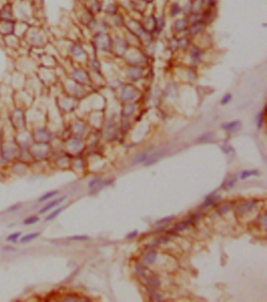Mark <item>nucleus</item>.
Segmentation results:
<instances>
[{"label": "nucleus", "instance_id": "obj_10", "mask_svg": "<svg viewBox=\"0 0 267 302\" xmlns=\"http://www.w3.org/2000/svg\"><path fill=\"white\" fill-rule=\"evenodd\" d=\"M236 177H231L230 179L228 180V181H226L223 184V187L224 188V189H230V188H231V187L234 186V184H235V182H236Z\"/></svg>", "mask_w": 267, "mask_h": 302}, {"label": "nucleus", "instance_id": "obj_23", "mask_svg": "<svg viewBox=\"0 0 267 302\" xmlns=\"http://www.w3.org/2000/svg\"><path fill=\"white\" fill-rule=\"evenodd\" d=\"M170 219H171V217L162 219V220H161V221H159L158 222V224H162V223H164V222H168V221H170Z\"/></svg>", "mask_w": 267, "mask_h": 302}, {"label": "nucleus", "instance_id": "obj_7", "mask_svg": "<svg viewBox=\"0 0 267 302\" xmlns=\"http://www.w3.org/2000/svg\"><path fill=\"white\" fill-rule=\"evenodd\" d=\"M216 199H217V197L215 196V195H214V194L209 195L208 197H206L205 201H204L202 208H206L207 207H210L211 205H213L216 201Z\"/></svg>", "mask_w": 267, "mask_h": 302}, {"label": "nucleus", "instance_id": "obj_2", "mask_svg": "<svg viewBox=\"0 0 267 302\" xmlns=\"http://www.w3.org/2000/svg\"><path fill=\"white\" fill-rule=\"evenodd\" d=\"M65 199H66V196H64V197H61V198H60V199H56V200H53V201L50 202L46 206H45L42 209L40 210L39 213H44L47 212V211L51 210L53 207L59 206Z\"/></svg>", "mask_w": 267, "mask_h": 302}, {"label": "nucleus", "instance_id": "obj_17", "mask_svg": "<svg viewBox=\"0 0 267 302\" xmlns=\"http://www.w3.org/2000/svg\"><path fill=\"white\" fill-rule=\"evenodd\" d=\"M137 274L139 275H140V276H143V275H144L145 274V269L144 268H143V265H138L137 267Z\"/></svg>", "mask_w": 267, "mask_h": 302}, {"label": "nucleus", "instance_id": "obj_21", "mask_svg": "<svg viewBox=\"0 0 267 302\" xmlns=\"http://www.w3.org/2000/svg\"><path fill=\"white\" fill-rule=\"evenodd\" d=\"M137 235V231H134V232H131L130 234H128V236H127V239H133L134 237H136Z\"/></svg>", "mask_w": 267, "mask_h": 302}, {"label": "nucleus", "instance_id": "obj_14", "mask_svg": "<svg viewBox=\"0 0 267 302\" xmlns=\"http://www.w3.org/2000/svg\"><path fill=\"white\" fill-rule=\"evenodd\" d=\"M67 239H68L69 240L82 241L88 239V236H86V235H75V236H70V237H68Z\"/></svg>", "mask_w": 267, "mask_h": 302}, {"label": "nucleus", "instance_id": "obj_13", "mask_svg": "<svg viewBox=\"0 0 267 302\" xmlns=\"http://www.w3.org/2000/svg\"><path fill=\"white\" fill-rule=\"evenodd\" d=\"M39 221V218L36 216H33V217H28L26 220L24 221V224H27V225H30V224H34L37 223L38 221Z\"/></svg>", "mask_w": 267, "mask_h": 302}, {"label": "nucleus", "instance_id": "obj_15", "mask_svg": "<svg viewBox=\"0 0 267 302\" xmlns=\"http://www.w3.org/2000/svg\"><path fill=\"white\" fill-rule=\"evenodd\" d=\"M20 235H21V232H16V233L11 234V235H10L7 237V241L15 242V241H17V239L19 238Z\"/></svg>", "mask_w": 267, "mask_h": 302}, {"label": "nucleus", "instance_id": "obj_1", "mask_svg": "<svg viewBox=\"0 0 267 302\" xmlns=\"http://www.w3.org/2000/svg\"><path fill=\"white\" fill-rule=\"evenodd\" d=\"M255 207V202H245L244 203H241L239 206H237L236 212H237V213L242 215L244 213L250 212L251 210H252Z\"/></svg>", "mask_w": 267, "mask_h": 302}, {"label": "nucleus", "instance_id": "obj_12", "mask_svg": "<svg viewBox=\"0 0 267 302\" xmlns=\"http://www.w3.org/2000/svg\"><path fill=\"white\" fill-rule=\"evenodd\" d=\"M191 222H192V220L183 221V222H181L180 224H177V225L175 226V230H177V231H183V230H184L185 228H186Z\"/></svg>", "mask_w": 267, "mask_h": 302}, {"label": "nucleus", "instance_id": "obj_8", "mask_svg": "<svg viewBox=\"0 0 267 302\" xmlns=\"http://www.w3.org/2000/svg\"><path fill=\"white\" fill-rule=\"evenodd\" d=\"M58 194V191H53V192H50L46 193L45 195H43L42 196H41L39 198V202H43V201H46L48 199L53 198L54 196Z\"/></svg>", "mask_w": 267, "mask_h": 302}, {"label": "nucleus", "instance_id": "obj_5", "mask_svg": "<svg viewBox=\"0 0 267 302\" xmlns=\"http://www.w3.org/2000/svg\"><path fill=\"white\" fill-rule=\"evenodd\" d=\"M40 235V232H33V233H30V234H28V235H24V237L20 239V243H28V242H31L35 239H36L37 237H39Z\"/></svg>", "mask_w": 267, "mask_h": 302}, {"label": "nucleus", "instance_id": "obj_22", "mask_svg": "<svg viewBox=\"0 0 267 302\" xmlns=\"http://www.w3.org/2000/svg\"><path fill=\"white\" fill-rule=\"evenodd\" d=\"M100 180L99 179H96L94 180V181H91V183L89 184V187H93L95 185H97V184H99L100 183Z\"/></svg>", "mask_w": 267, "mask_h": 302}, {"label": "nucleus", "instance_id": "obj_18", "mask_svg": "<svg viewBox=\"0 0 267 302\" xmlns=\"http://www.w3.org/2000/svg\"><path fill=\"white\" fill-rule=\"evenodd\" d=\"M231 100V95L230 94H226V96H224L222 100V104H226L230 102V101Z\"/></svg>", "mask_w": 267, "mask_h": 302}, {"label": "nucleus", "instance_id": "obj_6", "mask_svg": "<svg viewBox=\"0 0 267 302\" xmlns=\"http://www.w3.org/2000/svg\"><path fill=\"white\" fill-rule=\"evenodd\" d=\"M146 283L150 286L152 287H158L160 286V281L154 275H150L146 280Z\"/></svg>", "mask_w": 267, "mask_h": 302}, {"label": "nucleus", "instance_id": "obj_4", "mask_svg": "<svg viewBox=\"0 0 267 302\" xmlns=\"http://www.w3.org/2000/svg\"><path fill=\"white\" fill-rule=\"evenodd\" d=\"M241 123L240 121H234V122H232V123L223 125V128L225 129V130H227L229 131L236 132L241 129Z\"/></svg>", "mask_w": 267, "mask_h": 302}, {"label": "nucleus", "instance_id": "obj_11", "mask_svg": "<svg viewBox=\"0 0 267 302\" xmlns=\"http://www.w3.org/2000/svg\"><path fill=\"white\" fill-rule=\"evenodd\" d=\"M62 210H63V208H62V207H60V208H58V209L55 210L53 213H50V215L48 216L46 218V221H52V220H53V219H55L56 217H57V216L60 213V212H61Z\"/></svg>", "mask_w": 267, "mask_h": 302}, {"label": "nucleus", "instance_id": "obj_3", "mask_svg": "<svg viewBox=\"0 0 267 302\" xmlns=\"http://www.w3.org/2000/svg\"><path fill=\"white\" fill-rule=\"evenodd\" d=\"M156 258H157V254L155 251L151 250V251L147 252L143 259V265H151L155 261Z\"/></svg>", "mask_w": 267, "mask_h": 302}, {"label": "nucleus", "instance_id": "obj_9", "mask_svg": "<svg viewBox=\"0 0 267 302\" xmlns=\"http://www.w3.org/2000/svg\"><path fill=\"white\" fill-rule=\"evenodd\" d=\"M259 174V172L256 170H246L244 171L242 174H241V179H246L251 176H258Z\"/></svg>", "mask_w": 267, "mask_h": 302}, {"label": "nucleus", "instance_id": "obj_16", "mask_svg": "<svg viewBox=\"0 0 267 302\" xmlns=\"http://www.w3.org/2000/svg\"><path fill=\"white\" fill-rule=\"evenodd\" d=\"M148 155L147 154H146V153H143V154H140L136 158V162H146L147 161V160L148 159Z\"/></svg>", "mask_w": 267, "mask_h": 302}, {"label": "nucleus", "instance_id": "obj_19", "mask_svg": "<svg viewBox=\"0 0 267 302\" xmlns=\"http://www.w3.org/2000/svg\"><path fill=\"white\" fill-rule=\"evenodd\" d=\"M262 122H263V115H262V113H261V114H259V119H258V126H259V128H260L262 125Z\"/></svg>", "mask_w": 267, "mask_h": 302}, {"label": "nucleus", "instance_id": "obj_20", "mask_svg": "<svg viewBox=\"0 0 267 302\" xmlns=\"http://www.w3.org/2000/svg\"><path fill=\"white\" fill-rule=\"evenodd\" d=\"M152 297H153L152 300H154V301H159L160 298H161V296L159 295V294H158L155 291H154L153 293H152Z\"/></svg>", "mask_w": 267, "mask_h": 302}]
</instances>
